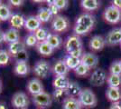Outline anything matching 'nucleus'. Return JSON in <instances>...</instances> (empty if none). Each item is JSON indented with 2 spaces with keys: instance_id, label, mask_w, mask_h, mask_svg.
<instances>
[{
  "instance_id": "nucleus-31",
  "label": "nucleus",
  "mask_w": 121,
  "mask_h": 109,
  "mask_svg": "<svg viewBox=\"0 0 121 109\" xmlns=\"http://www.w3.org/2000/svg\"><path fill=\"white\" fill-rule=\"evenodd\" d=\"M107 84L109 87H117L120 88L121 86V76L118 75H111L109 74L108 76Z\"/></svg>"
},
{
  "instance_id": "nucleus-4",
  "label": "nucleus",
  "mask_w": 121,
  "mask_h": 109,
  "mask_svg": "<svg viewBox=\"0 0 121 109\" xmlns=\"http://www.w3.org/2000/svg\"><path fill=\"white\" fill-rule=\"evenodd\" d=\"M102 16L108 24L117 25L121 21V10L115 5H110L105 8Z\"/></svg>"
},
{
  "instance_id": "nucleus-37",
  "label": "nucleus",
  "mask_w": 121,
  "mask_h": 109,
  "mask_svg": "<svg viewBox=\"0 0 121 109\" xmlns=\"http://www.w3.org/2000/svg\"><path fill=\"white\" fill-rule=\"evenodd\" d=\"M47 5H48V9L51 11V13H52V15L53 16V17L56 16H58V14H59V8L57 7L55 5V4L53 3V1H47Z\"/></svg>"
},
{
  "instance_id": "nucleus-24",
  "label": "nucleus",
  "mask_w": 121,
  "mask_h": 109,
  "mask_svg": "<svg viewBox=\"0 0 121 109\" xmlns=\"http://www.w3.org/2000/svg\"><path fill=\"white\" fill-rule=\"evenodd\" d=\"M106 96L110 102H119L121 101V90L117 87H108L106 90Z\"/></svg>"
},
{
  "instance_id": "nucleus-17",
  "label": "nucleus",
  "mask_w": 121,
  "mask_h": 109,
  "mask_svg": "<svg viewBox=\"0 0 121 109\" xmlns=\"http://www.w3.org/2000/svg\"><path fill=\"white\" fill-rule=\"evenodd\" d=\"M25 18L26 17L23 14H21V13H13L10 20H9L11 26L13 28H15V29L19 30L22 27L25 26Z\"/></svg>"
},
{
  "instance_id": "nucleus-11",
  "label": "nucleus",
  "mask_w": 121,
  "mask_h": 109,
  "mask_svg": "<svg viewBox=\"0 0 121 109\" xmlns=\"http://www.w3.org/2000/svg\"><path fill=\"white\" fill-rule=\"evenodd\" d=\"M81 63L90 69H96L99 65V57L92 52L83 53L81 57Z\"/></svg>"
},
{
  "instance_id": "nucleus-27",
  "label": "nucleus",
  "mask_w": 121,
  "mask_h": 109,
  "mask_svg": "<svg viewBox=\"0 0 121 109\" xmlns=\"http://www.w3.org/2000/svg\"><path fill=\"white\" fill-rule=\"evenodd\" d=\"M81 103L77 97L69 96L62 104V109H81Z\"/></svg>"
},
{
  "instance_id": "nucleus-5",
  "label": "nucleus",
  "mask_w": 121,
  "mask_h": 109,
  "mask_svg": "<svg viewBox=\"0 0 121 109\" xmlns=\"http://www.w3.org/2000/svg\"><path fill=\"white\" fill-rule=\"evenodd\" d=\"M71 26L69 18L65 16L58 15L53 17L52 21V29L55 34H62L66 32Z\"/></svg>"
},
{
  "instance_id": "nucleus-46",
  "label": "nucleus",
  "mask_w": 121,
  "mask_h": 109,
  "mask_svg": "<svg viewBox=\"0 0 121 109\" xmlns=\"http://www.w3.org/2000/svg\"><path fill=\"white\" fill-rule=\"evenodd\" d=\"M1 3H3V2H2V1H0V4H1Z\"/></svg>"
},
{
  "instance_id": "nucleus-38",
  "label": "nucleus",
  "mask_w": 121,
  "mask_h": 109,
  "mask_svg": "<svg viewBox=\"0 0 121 109\" xmlns=\"http://www.w3.org/2000/svg\"><path fill=\"white\" fill-rule=\"evenodd\" d=\"M53 3L59 8V10H64L69 6V1L67 0H54Z\"/></svg>"
},
{
  "instance_id": "nucleus-44",
  "label": "nucleus",
  "mask_w": 121,
  "mask_h": 109,
  "mask_svg": "<svg viewBox=\"0 0 121 109\" xmlns=\"http://www.w3.org/2000/svg\"><path fill=\"white\" fill-rule=\"evenodd\" d=\"M0 109H7L6 104L5 103H0Z\"/></svg>"
},
{
  "instance_id": "nucleus-25",
  "label": "nucleus",
  "mask_w": 121,
  "mask_h": 109,
  "mask_svg": "<svg viewBox=\"0 0 121 109\" xmlns=\"http://www.w3.org/2000/svg\"><path fill=\"white\" fill-rule=\"evenodd\" d=\"M52 100L59 104H63V102L70 96L67 89H54L52 95Z\"/></svg>"
},
{
  "instance_id": "nucleus-42",
  "label": "nucleus",
  "mask_w": 121,
  "mask_h": 109,
  "mask_svg": "<svg viewBox=\"0 0 121 109\" xmlns=\"http://www.w3.org/2000/svg\"><path fill=\"white\" fill-rule=\"evenodd\" d=\"M112 5L117 6V8H119L121 10V0H114V1H112Z\"/></svg>"
},
{
  "instance_id": "nucleus-15",
  "label": "nucleus",
  "mask_w": 121,
  "mask_h": 109,
  "mask_svg": "<svg viewBox=\"0 0 121 109\" xmlns=\"http://www.w3.org/2000/svg\"><path fill=\"white\" fill-rule=\"evenodd\" d=\"M30 73V66L27 61H15L14 74L18 76H26Z\"/></svg>"
},
{
  "instance_id": "nucleus-6",
  "label": "nucleus",
  "mask_w": 121,
  "mask_h": 109,
  "mask_svg": "<svg viewBox=\"0 0 121 109\" xmlns=\"http://www.w3.org/2000/svg\"><path fill=\"white\" fill-rule=\"evenodd\" d=\"M33 103L35 106L38 107V109H46L52 106V95L43 91V93H40L36 95L33 96Z\"/></svg>"
},
{
  "instance_id": "nucleus-29",
  "label": "nucleus",
  "mask_w": 121,
  "mask_h": 109,
  "mask_svg": "<svg viewBox=\"0 0 121 109\" xmlns=\"http://www.w3.org/2000/svg\"><path fill=\"white\" fill-rule=\"evenodd\" d=\"M63 61H64L67 67L69 69L74 70L81 64V58H77V57H71L70 55H66L64 58H63Z\"/></svg>"
},
{
  "instance_id": "nucleus-39",
  "label": "nucleus",
  "mask_w": 121,
  "mask_h": 109,
  "mask_svg": "<svg viewBox=\"0 0 121 109\" xmlns=\"http://www.w3.org/2000/svg\"><path fill=\"white\" fill-rule=\"evenodd\" d=\"M15 59V61H27L28 60V54L26 52V50H24L20 52L17 56H15L14 57Z\"/></svg>"
},
{
  "instance_id": "nucleus-43",
  "label": "nucleus",
  "mask_w": 121,
  "mask_h": 109,
  "mask_svg": "<svg viewBox=\"0 0 121 109\" xmlns=\"http://www.w3.org/2000/svg\"><path fill=\"white\" fill-rule=\"evenodd\" d=\"M5 42V32L0 30V45H2Z\"/></svg>"
},
{
  "instance_id": "nucleus-14",
  "label": "nucleus",
  "mask_w": 121,
  "mask_h": 109,
  "mask_svg": "<svg viewBox=\"0 0 121 109\" xmlns=\"http://www.w3.org/2000/svg\"><path fill=\"white\" fill-rule=\"evenodd\" d=\"M42 26L41 21L37 18L36 16H29L25 18V29L30 33H35L36 30H38Z\"/></svg>"
},
{
  "instance_id": "nucleus-21",
  "label": "nucleus",
  "mask_w": 121,
  "mask_h": 109,
  "mask_svg": "<svg viewBox=\"0 0 121 109\" xmlns=\"http://www.w3.org/2000/svg\"><path fill=\"white\" fill-rule=\"evenodd\" d=\"M46 42H47L54 50L61 47V46L63 45V40H62V38L60 37V35L55 34V33H50L49 36H47Z\"/></svg>"
},
{
  "instance_id": "nucleus-33",
  "label": "nucleus",
  "mask_w": 121,
  "mask_h": 109,
  "mask_svg": "<svg viewBox=\"0 0 121 109\" xmlns=\"http://www.w3.org/2000/svg\"><path fill=\"white\" fill-rule=\"evenodd\" d=\"M73 71H74V73H75L78 76H80V77H85V76L90 75L91 69L81 63Z\"/></svg>"
},
{
  "instance_id": "nucleus-16",
  "label": "nucleus",
  "mask_w": 121,
  "mask_h": 109,
  "mask_svg": "<svg viewBox=\"0 0 121 109\" xmlns=\"http://www.w3.org/2000/svg\"><path fill=\"white\" fill-rule=\"evenodd\" d=\"M69 71L70 69L67 67L63 59L57 60L52 66V72L54 74V76H67Z\"/></svg>"
},
{
  "instance_id": "nucleus-1",
  "label": "nucleus",
  "mask_w": 121,
  "mask_h": 109,
  "mask_svg": "<svg viewBox=\"0 0 121 109\" xmlns=\"http://www.w3.org/2000/svg\"><path fill=\"white\" fill-rule=\"evenodd\" d=\"M63 47L65 48L67 55L71 57L81 58L83 51H82V40L81 36L72 35L68 36L63 43Z\"/></svg>"
},
{
  "instance_id": "nucleus-13",
  "label": "nucleus",
  "mask_w": 121,
  "mask_h": 109,
  "mask_svg": "<svg viewBox=\"0 0 121 109\" xmlns=\"http://www.w3.org/2000/svg\"><path fill=\"white\" fill-rule=\"evenodd\" d=\"M89 47L92 51H101L103 48L106 47V41L105 37L99 35L93 36L89 42Z\"/></svg>"
},
{
  "instance_id": "nucleus-18",
  "label": "nucleus",
  "mask_w": 121,
  "mask_h": 109,
  "mask_svg": "<svg viewBox=\"0 0 121 109\" xmlns=\"http://www.w3.org/2000/svg\"><path fill=\"white\" fill-rule=\"evenodd\" d=\"M71 83L67 76H55L52 80V85L54 89H68Z\"/></svg>"
},
{
  "instance_id": "nucleus-9",
  "label": "nucleus",
  "mask_w": 121,
  "mask_h": 109,
  "mask_svg": "<svg viewBox=\"0 0 121 109\" xmlns=\"http://www.w3.org/2000/svg\"><path fill=\"white\" fill-rule=\"evenodd\" d=\"M75 25L85 26L87 28L92 30L96 25V18L92 14L85 12V13H82L76 18Z\"/></svg>"
},
{
  "instance_id": "nucleus-26",
  "label": "nucleus",
  "mask_w": 121,
  "mask_h": 109,
  "mask_svg": "<svg viewBox=\"0 0 121 109\" xmlns=\"http://www.w3.org/2000/svg\"><path fill=\"white\" fill-rule=\"evenodd\" d=\"M37 18L41 21V23H48L49 21L53 19V16L52 15L51 11L48 9V7H41L37 13Z\"/></svg>"
},
{
  "instance_id": "nucleus-45",
  "label": "nucleus",
  "mask_w": 121,
  "mask_h": 109,
  "mask_svg": "<svg viewBox=\"0 0 121 109\" xmlns=\"http://www.w3.org/2000/svg\"><path fill=\"white\" fill-rule=\"evenodd\" d=\"M2 88H3V85H2V81L0 79V93L2 92Z\"/></svg>"
},
{
  "instance_id": "nucleus-3",
  "label": "nucleus",
  "mask_w": 121,
  "mask_h": 109,
  "mask_svg": "<svg viewBox=\"0 0 121 109\" xmlns=\"http://www.w3.org/2000/svg\"><path fill=\"white\" fill-rule=\"evenodd\" d=\"M33 73L36 76V78H39V79L47 78L52 73V66L46 60H43V59L38 60L33 67Z\"/></svg>"
},
{
  "instance_id": "nucleus-32",
  "label": "nucleus",
  "mask_w": 121,
  "mask_h": 109,
  "mask_svg": "<svg viewBox=\"0 0 121 109\" xmlns=\"http://www.w3.org/2000/svg\"><path fill=\"white\" fill-rule=\"evenodd\" d=\"M35 36L36 39L38 42H43L46 41L47 39V36H49L50 32L49 30L46 28V27H43V26H41L38 30H36L35 33Z\"/></svg>"
},
{
  "instance_id": "nucleus-19",
  "label": "nucleus",
  "mask_w": 121,
  "mask_h": 109,
  "mask_svg": "<svg viewBox=\"0 0 121 109\" xmlns=\"http://www.w3.org/2000/svg\"><path fill=\"white\" fill-rule=\"evenodd\" d=\"M35 48L36 51L39 53L41 56H43V57H50L54 52V49L51 47L46 41L38 42V44L35 47Z\"/></svg>"
},
{
  "instance_id": "nucleus-2",
  "label": "nucleus",
  "mask_w": 121,
  "mask_h": 109,
  "mask_svg": "<svg viewBox=\"0 0 121 109\" xmlns=\"http://www.w3.org/2000/svg\"><path fill=\"white\" fill-rule=\"evenodd\" d=\"M77 98L79 99L81 106L85 108H93L98 104L96 95L91 88H82Z\"/></svg>"
},
{
  "instance_id": "nucleus-28",
  "label": "nucleus",
  "mask_w": 121,
  "mask_h": 109,
  "mask_svg": "<svg viewBox=\"0 0 121 109\" xmlns=\"http://www.w3.org/2000/svg\"><path fill=\"white\" fill-rule=\"evenodd\" d=\"M12 15H13V12L10 5L5 3H1L0 4V21L10 20Z\"/></svg>"
},
{
  "instance_id": "nucleus-20",
  "label": "nucleus",
  "mask_w": 121,
  "mask_h": 109,
  "mask_svg": "<svg viewBox=\"0 0 121 109\" xmlns=\"http://www.w3.org/2000/svg\"><path fill=\"white\" fill-rule=\"evenodd\" d=\"M100 2L98 0H82L81 1V6L87 13L94 12L100 7Z\"/></svg>"
},
{
  "instance_id": "nucleus-10",
  "label": "nucleus",
  "mask_w": 121,
  "mask_h": 109,
  "mask_svg": "<svg viewBox=\"0 0 121 109\" xmlns=\"http://www.w3.org/2000/svg\"><path fill=\"white\" fill-rule=\"evenodd\" d=\"M106 46L114 47L117 45H121V27L114 28L107 34L105 37Z\"/></svg>"
},
{
  "instance_id": "nucleus-40",
  "label": "nucleus",
  "mask_w": 121,
  "mask_h": 109,
  "mask_svg": "<svg viewBox=\"0 0 121 109\" xmlns=\"http://www.w3.org/2000/svg\"><path fill=\"white\" fill-rule=\"evenodd\" d=\"M8 3L10 4V5L15 6V7H19L24 5V1H22V0H10Z\"/></svg>"
},
{
  "instance_id": "nucleus-8",
  "label": "nucleus",
  "mask_w": 121,
  "mask_h": 109,
  "mask_svg": "<svg viewBox=\"0 0 121 109\" xmlns=\"http://www.w3.org/2000/svg\"><path fill=\"white\" fill-rule=\"evenodd\" d=\"M12 105L16 109H27L28 105L30 104L29 97L25 92H16L13 95L11 99Z\"/></svg>"
},
{
  "instance_id": "nucleus-36",
  "label": "nucleus",
  "mask_w": 121,
  "mask_h": 109,
  "mask_svg": "<svg viewBox=\"0 0 121 109\" xmlns=\"http://www.w3.org/2000/svg\"><path fill=\"white\" fill-rule=\"evenodd\" d=\"M11 56L7 50L0 49V66H5L10 62Z\"/></svg>"
},
{
  "instance_id": "nucleus-22",
  "label": "nucleus",
  "mask_w": 121,
  "mask_h": 109,
  "mask_svg": "<svg viewBox=\"0 0 121 109\" xmlns=\"http://www.w3.org/2000/svg\"><path fill=\"white\" fill-rule=\"evenodd\" d=\"M25 45L23 41H16L15 43H12V44H9L8 45V53L10 54L11 57H15V56H17L18 54L22 51L25 50Z\"/></svg>"
},
{
  "instance_id": "nucleus-7",
  "label": "nucleus",
  "mask_w": 121,
  "mask_h": 109,
  "mask_svg": "<svg viewBox=\"0 0 121 109\" xmlns=\"http://www.w3.org/2000/svg\"><path fill=\"white\" fill-rule=\"evenodd\" d=\"M108 74L103 68L97 67L90 75V83L93 86H101L107 82Z\"/></svg>"
},
{
  "instance_id": "nucleus-34",
  "label": "nucleus",
  "mask_w": 121,
  "mask_h": 109,
  "mask_svg": "<svg viewBox=\"0 0 121 109\" xmlns=\"http://www.w3.org/2000/svg\"><path fill=\"white\" fill-rule=\"evenodd\" d=\"M24 43H25L26 47H35L37 46L38 41H37V39H36L34 33H29V34H27L25 36Z\"/></svg>"
},
{
  "instance_id": "nucleus-23",
  "label": "nucleus",
  "mask_w": 121,
  "mask_h": 109,
  "mask_svg": "<svg viewBox=\"0 0 121 109\" xmlns=\"http://www.w3.org/2000/svg\"><path fill=\"white\" fill-rule=\"evenodd\" d=\"M19 40H20L19 30L11 27L5 32V42L8 43V45L12 44V43H15L16 41H19Z\"/></svg>"
},
{
  "instance_id": "nucleus-35",
  "label": "nucleus",
  "mask_w": 121,
  "mask_h": 109,
  "mask_svg": "<svg viewBox=\"0 0 121 109\" xmlns=\"http://www.w3.org/2000/svg\"><path fill=\"white\" fill-rule=\"evenodd\" d=\"M109 74L121 76V65L119 60H115L114 62L111 63L109 66Z\"/></svg>"
},
{
  "instance_id": "nucleus-41",
  "label": "nucleus",
  "mask_w": 121,
  "mask_h": 109,
  "mask_svg": "<svg viewBox=\"0 0 121 109\" xmlns=\"http://www.w3.org/2000/svg\"><path fill=\"white\" fill-rule=\"evenodd\" d=\"M108 109H121V101L112 103Z\"/></svg>"
},
{
  "instance_id": "nucleus-12",
  "label": "nucleus",
  "mask_w": 121,
  "mask_h": 109,
  "mask_svg": "<svg viewBox=\"0 0 121 109\" xmlns=\"http://www.w3.org/2000/svg\"><path fill=\"white\" fill-rule=\"evenodd\" d=\"M26 89L33 96L40 93H43L44 91V87H43V85L42 83L41 79L36 77L32 78L28 81V83L26 85Z\"/></svg>"
},
{
  "instance_id": "nucleus-47",
  "label": "nucleus",
  "mask_w": 121,
  "mask_h": 109,
  "mask_svg": "<svg viewBox=\"0 0 121 109\" xmlns=\"http://www.w3.org/2000/svg\"><path fill=\"white\" fill-rule=\"evenodd\" d=\"M119 62H120V65H121V60H119Z\"/></svg>"
},
{
  "instance_id": "nucleus-30",
  "label": "nucleus",
  "mask_w": 121,
  "mask_h": 109,
  "mask_svg": "<svg viewBox=\"0 0 121 109\" xmlns=\"http://www.w3.org/2000/svg\"><path fill=\"white\" fill-rule=\"evenodd\" d=\"M68 93L70 95V96H73V97H78L79 95L81 94V86L80 85V84L75 81H71V83L69 85V87H68Z\"/></svg>"
}]
</instances>
